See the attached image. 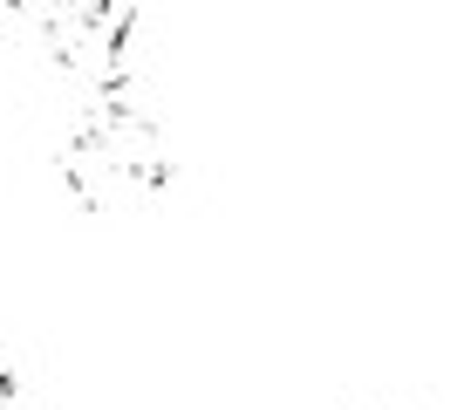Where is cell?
Listing matches in <instances>:
<instances>
[{"label": "cell", "mask_w": 464, "mask_h": 410, "mask_svg": "<svg viewBox=\"0 0 464 410\" xmlns=\"http://www.w3.org/2000/svg\"><path fill=\"white\" fill-rule=\"evenodd\" d=\"M62 178H69L82 212H130L150 191L171 185V137L150 110H137L130 89L89 96V110L75 117L69 144H62Z\"/></svg>", "instance_id": "cell-1"}, {"label": "cell", "mask_w": 464, "mask_h": 410, "mask_svg": "<svg viewBox=\"0 0 464 410\" xmlns=\"http://www.w3.org/2000/svg\"><path fill=\"white\" fill-rule=\"evenodd\" d=\"M0 410H14V356L0 349Z\"/></svg>", "instance_id": "cell-2"}]
</instances>
